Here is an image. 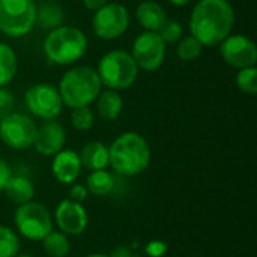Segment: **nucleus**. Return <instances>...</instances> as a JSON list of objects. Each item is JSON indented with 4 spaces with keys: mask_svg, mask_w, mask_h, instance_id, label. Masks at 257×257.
Returning <instances> with one entry per match:
<instances>
[{
    "mask_svg": "<svg viewBox=\"0 0 257 257\" xmlns=\"http://www.w3.org/2000/svg\"><path fill=\"white\" fill-rule=\"evenodd\" d=\"M14 224L21 236L38 242L53 230V217L42 203L32 200L17 208Z\"/></svg>",
    "mask_w": 257,
    "mask_h": 257,
    "instance_id": "0eeeda50",
    "label": "nucleus"
},
{
    "mask_svg": "<svg viewBox=\"0 0 257 257\" xmlns=\"http://www.w3.org/2000/svg\"><path fill=\"white\" fill-rule=\"evenodd\" d=\"M235 24V9L229 0H199L190 17V32L203 47L220 45Z\"/></svg>",
    "mask_w": 257,
    "mask_h": 257,
    "instance_id": "f257e3e1",
    "label": "nucleus"
},
{
    "mask_svg": "<svg viewBox=\"0 0 257 257\" xmlns=\"http://www.w3.org/2000/svg\"><path fill=\"white\" fill-rule=\"evenodd\" d=\"M178 47H176V54L181 60L184 62H193L197 57H200L202 51H203V45L202 42H199L194 36H185L181 38L178 41Z\"/></svg>",
    "mask_w": 257,
    "mask_h": 257,
    "instance_id": "b1692460",
    "label": "nucleus"
},
{
    "mask_svg": "<svg viewBox=\"0 0 257 257\" xmlns=\"http://www.w3.org/2000/svg\"><path fill=\"white\" fill-rule=\"evenodd\" d=\"M15 257H33V256H30V254H17Z\"/></svg>",
    "mask_w": 257,
    "mask_h": 257,
    "instance_id": "c9c22d12",
    "label": "nucleus"
},
{
    "mask_svg": "<svg viewBox=\"0 0 257 257\" xmlns=\"http://www.w3.org/2000/svg\"><path fill=\"white\" fill-rule=\"evenodd\" d=\"M157 33L161 36V39L166 44H175V42H178L182 38L184 27H182V24L178 20H169L167 18L166 23L161 26V29Z\"/></svg>",
    "mask_w": 257,
    "mask_h": 257,
    "instance_id": "cd10ccee",
    "label": "nucleus"
},
{
    "mask_svg": "<svg viewBox=\"0 0 257 257\" xmlns=\"http://www.w3.org/2000/svg\"><path fill=\"white\" fill-rule=\"evenodd\" d=\"M24 102L32 114L45 120L57 117L63 105L59 90L48 83H38L29 87L24 93Z\"/></svg>",
    "mask_w": 257,
    "mask_h": 257,
    "instance_id": "9d476101",
    "label": "nucleus"
},
{
    "mask_svg": "<svg viewBox=\"0 0 257 257\" xmlns=\"http://www.w3.org/2000/svg\"><path fill=\"white\" fill-rule=\"evenodd\" d=\"M63 9L57 3H42L36 6V23L44 29H56L63 24Z\"/></svg>",
    "mask_w": 257,
    "mask_h": 257,
    "instance_id": "412c9836",
    "label": "nucleus"
},
{
    "mask_svg": "<svg viewBox=\"0 0 257 257\" xmlns=\"http://www.w3.org/2000/svg\"><path fill=\"white\" fill-rule=\"evenodd\" d=\"M110 257H137V254H134L128 247L119 245L110 253Z\"/></svg>",
    "mask_w": 257,
    "mask_h": 257,
    "instance_id": "2f4dec72",
    "label": "nucleus"
},
{
    "mask_svg": "<svg viewBox=\"0 0 257 257\" xmlns=\"http://www.w3.org/2000/svg\"><path fill=\"white\" fill-rule=\"evenodd\" d=\"M17 54L8 45L0 42V87L11 83L17 74Z\"/></svg>",
    "mask_w": 257,
    "mask_h": 257,
    "instance_id": "4be33fe9",
    "label": "nucleus"
},
{
    "mask_svg": "<svg viewBox=\"0 0 257 257\" xmlns=\"http://www.w3.org/2000/svg\"><path fill=\"white\" fill-rule=\"evenodd\" d=\"M71 123L75 130L78 131H89L93 123H95V116L93 111L89 108V105L84 107H77L72 108L71 113Z\"/></svg>",
    "mask_w": 257,
    "mask_h": 257,
    "instance_id": "bb28decb",
    "label": "nucleus"
},
{
    "mask_svg": "<svg viewBox=\"0 0 257 257\" xmlns=\"http://www.w3.org/2000/svg\"><path fill=\"white\" fill-rule=\"evenodd\" d=\"M131 56L139 68L145 71H157L166 57V42L157 32L145 30L133 42Z\"/></svg>",
    "mask_w": 257,
    "mask_h": 257,
    "instance_id": "9b49d317",
    "label": "nucleus"
},
{
    "mask_svg": "<svg viewBox=\"0 0 257 257\" xmlns=\"http://www.w3.org/2000/svg\"><path fill=\"white\" fill-rule=\"evenodd\" d=\"M81 167L95 172L102 170L108 166V148L101 142L86 143L78 154Z\"/></svg>",
    "mask_w": 257,
    "mask_h": 257,
    "instance_id": "f3484780",
    "label": "nucleus"
},
{
    "mask_svg": "<svg viewBox=\"0 0 257 257\" xmlns=\"http://www.w3.org/2000/svg\"><path fill=\"white\" fill-rule=\"evenodd\" d=\"M236 86L241 92L254 95L257 92V68L256 66H248L239 69L236 75Z\"/></svg>",
    "mask_w": 257,
    "mask_h": 257,
    "instance_id": "a878e982",
    "label": "nucleus"
},
{
    "mask_svg": "<svg viewBox=\"0 0 257 257\" xmlns=\"http://www.w3.org/2000/svg\"><path fill=\"white\" fill-rule=\"evenodd\" d=\"M33 2H35V0H33Z\"/></svg>",
    "mask_w": 257,
    "mask_h": 257,
    "instance_id": "e433bc0d",
    "label": "nucleus"
},
{
    "mask_svg": "<svg viewBox=\"0 0 257 257\" xmlns=\"http://www.w3.org/2000/svg\"><path fill=\"white\" fill-rule=\"evenodd\" d=\"M87 50L86 35L71 26H59L47 35L44 41L45 57L56 65H71L81 59Z\"/></svg>",
    "mask_w": 257,
    "mask_h": 257,
    "instance_id": "20e7f679",
    "label": "nucleus"
},
{
    "mask_svg": "<svg viewBox=\"0 0 257 257\" xmlns=\"http://www.w3.org/2000/svg\"><path fill=\"white\" fill-rule=\"evenodd\" d=\"M220 53L224 62L236 69L254 66L257 62L256 44L244 35H229L220 44Z\"/></svg>",
    "mask_w": 257,
    "mask_h": 257,
    "instance_id": "f8f14e48",
    "label": "nucleus"
},
{
    "mask_svg": "<svg viewBox=\"0 0 257 257\" xmlns=\"http://www.w3.org/2000/svg\"><path fill=\"white\" fill-rule=\"evenodd\" d=\"M101 80L96 69L89 66H77L63 74L59 83L62 102L69 108L89 105L101 93Z\"/></svg>",
    "mask_w": 257,
    "mask_h": 257,
    "instance_id": "7ed1b4c3",
    "label": "nucleus"
},
{
    "mask_svg": "<svg viewBox=\"0 0 257 257\" xmlns=\"http://www.w3.org/2000/svg\"><path fill=\"white\" fill-rule=\"evenodd\" d=\"M54 221L62 233L78 236L87 229L89 217L83 203L65 199L57 205L54 211Z\"/></svg>",
    "mask_w": 257,
    "mask_h": 257,
    "instance_id": "ddd939ff",
    "label": "nucleus"
},
{
    "mask_svg": "<svg viewBox=\"0 0 257 257\" xmlns=\"http://www.w3.org/2000/svg\"><path fill=\"white\" fill-rule=\"evenodd\" d=\"M130 26L128 9L120 3H107L98 11L92 18V29L95 35L105 41H113L120 38Z\"/></svg>",
    "mask_w": 257,
    "mask_h": 257,
    "instance_id": "6e6552de",
    "label": "nucleus"
},
{
    "mask_svg": "<svg viewBox=\"0 0 257 257\" xmlns=\"http://www.w3.org/2000/svg\"><path fill=\"white\" fill-rule=\"evenodd\" d=\"M151 149L145 137L128 131L114 139L108 148V166L122 176H136L146 170Z\"/></svg>",
    "mask_w": 257,
    "mask_h": 257,
    "instance_id": "f03ea898",
    "label": "nucleus"
},
{
    "mask_svg": "<svg viewBox=\"0 0 257 257\" xmlns=\"http://www.w3.org/2000/svg\"><path fill=\"white\" fill-rule=\"evenodd\" d=\"M35 122L23 113H11L0 120V140L11 149L23 151L33 145Z\"/></svg>",
    "mask_w": 257,
    "mask_h": 257,
    "instance_id": "1a4fd4ad",
    "label": "nucleus"
},
{
    "mask_svg": "<svg viewBox=\"0 0 257 257\" xmlns=\"http://www.w3.org/2000/svg\"><path fill=\"white\" fill-rule=\"evenodd\" d=\"M14 108V95L6 89L0 87V120L12 113Z\"/></svg>",
    "mask_w": 257,
    "mask_h": 257,
    "instance_id": "c85d7f7f",
    "label": "nucleus"
},
{
    "mask_svg": "<svg viewBox=\"0 0 257 257\" xmlns=\"http://www.w3.org/2000/svg\"><path fill=\"white\" fill-rule=\"evenodd\" d=\"M41 242H42V248L45 254L50 257H66L71 250L69 239L62 232L51 230Z\"/></svg>",
    "mask_w": 257,
    "mask_h": 257,
    "instance_id": "5701e85b",
    "label": "nucleus"
},
{
    "mask_svg": "<svg viewBox=\"0 0 257 257\" xmlns=\"http://www.w3.org/2000/svg\"><path fill=\"white\" fill-rule=\"evenodd\" d=\"M65 140H66V133L63 126L59 122L50 119L36 128V134L32 146L36 149L38 154L44 157H53L63 149Z\"/></svg>",
    "mask_w": 257,
    "mask_h": 257,
    "instance_id": "4468645a",
    "label": "nucleus"
},
{
    "mask_svg": "<svg viewBox=\"0 0 257 257\" xmlns=\"http://www.w3.org/2000/svg\"><path fill=\"white\" fill-rule=\"evenodd\" d=\"M107 3H108V0H83V5L90 11H98L99 8H102Z\"/></svg>",
    "mask_w": 257,
    "mask_h": 257,
    "instance_id": "473e14b6",
    "label": "nucleus"
},
{
    "mask_svg": "<svg viewBox=\"0 0 257 257\" xmlns=\"http://www.w3.org/2000/svg\"><path fill=\"white\" fill-rule=\"evenodd\" d=\"M3 193L12 203L20 206V205H24V203L33 200L35 187H33L32 181L24 176H11L5 185Z\"/></svg>",
    "mask_w": 257,
    "mask_h": 257,
    "instance_id": "a211bd4d",
    "label": "nucleus"
},
{
    "mask_svg": "<svg viewBox=\"0 0 257 257\" xmlns=\"http://www.w3.org/2000/svg\"><path fill=\"white\" fill-rule=\"evenodd\" d=\"M87 194H89V191H87L86 185L75 184V185H72L71 190H69V200L77 202V203H83V202L87 199Z\"/></svg>",
    "mask_w": 257,
    "mask_h": 257,
    "instance_id": "c756f323",
    "label": "nucleus"
},
{
    "mask_svg": "<svg viewBox=\"0 0 257 257\" xmlns=\"http://www.w3.org/2000/svg\"><path fill=\"white\" fill-rule=\"evenodd\" d=\"M86 188L93 196L98 197L108 196L114 190V178L105 169L90 172V175L86 179Z\"/></svg>",
    "mask_w": 257,
    "mask_h": 257,
    "instance_id": "aec40b11",
    "label": "nucleus"
},
{
    "mask_svg": "<svg viewBox=\"0 0 257 257\" xmlns=\"http://www.w3.org/2000/svg\"><path fill=\"white\" fill-rule=\"evenodd\" d=\"M123 108V99L117 90H105L96 96V113L101 119L111 122L116 120Z\"/></svg>",
    "mask_w": 257,
    "mask_h": 257,
    "instance_id": "6ab92c4d",
    "label": "nucleus"
},
{
    "mask_svg": "<svg viewBox=\"0 0 257 257\" xmlns=\"http://www.w3.org/2000/svg\"><path fill=\"white\" fill-rule=\"evenodd\" d=\"M96 72L102 86L110 90H122L134 84L139 75V66L130 53L113 50L101 57Z\"/></svg>",
    "mask_w": 257,
    "mask_h": 257,
    "instance_id": "39448f33",
    "label": "nucleus"
},
{
    "mask_svg": "<svg viewBox=\"0 0 257 257\" xmlns=\"http://www.w3.org/2000/svg\"><path fill=\"white\" fill-rule=\"evenodd\" d=\"M20 251V238L15 230L0 226V257H15Z\"/></svg>",
    "mask_w": 257,
    "mask_h": 257,
    "instance_id": "393cba45",
    "label": "nucleus"
},
{
    "mask_svg": "<svg viewBox=\"0 0 257 257\" xmlns=\"http://www.w3.org/2000/svg\"><path fill=\"white\" fill-rule=\"evenodd\" d=\"M11 176H12V172H11L9 164L3 158H0V193L5 190V185H6V182L9 181Z\"/></svg>",
    "mask_w": 257,
    "mask_h": 257,
    "instance_id": "7c9ffc66",
    "label": "nucleus"
},
{
    "mask_svg": "<svg viewBox=\"0 0 257 257\" xmlns=\"http://www.w3.org/2000/svg\"><path fill=\"white\" fill-rule=\"evenodd\" d=\"M136 17L139 24L148 32H158L167 20L164 8L155 0H145L137 6Z\"/></svg>",
    "mask_w": 257,
    "mask_h": 257,
    "instance_id": "dca6fc26",
    "label": "nucleus"
},
{
    "mask_svg": "<svg viewBox=\"0 0 257 257\" xmlns=\"http://www.w3.org/2000/svg\"><path fill=\"white\" fill-rule=\"evenodd\" d=\"M53 157L54 158L51 163V173L54 179L63 185L74 184L83 169L78 154L72 149H62Z\"/></svg>",
    "mask_w": 257,
    "mask_h": 257,
    "instance_id": "2eb2a0df",
    "label": "nucleus"
},
{
    "mask_svg": "<svg viewBox=\"0 0 257 257\" xmlns=\"http://www.w3.org/2000/svg\"><path fill=\"white\" fill-rule=\"evenodd\" d=\"M36 24L33 0H0V32L11 38L27 35Z\"/></svg>",
    "mask_w": 257,
    "mask_h": 257,
    "instance_id": "423d86ee",
    "label": "nucleus"
},
{
    "mask_svg": "<svg viewBox=\"0 0 257 257\" xmlns=\"http://www.w3.org/2000/svg\"><path fill=\"white\" fill-rule=\"evenodd\" d=\"M169 3H172V5H175V6H185V5H188L191 0H167Z\"/></svg>",
    "mask_w": 257,
    "mask_h": 257,
    "instance_id": "72a5a7b5",
    "label": "nucleus"
},
{
    "mask_svg": "<svg viewBox=\"0 0 257 257\" xmlns=\"http://www.w3.org/2000/svg\"><path fill=\"white\" fill-rule=\"evenodd\" d=\"M84 257H110V254H102V253H92V254H87Z\"/></svg>",
    "mask_w": 257,
    "mask_h": 257,
    "instance_id": "f704fd0d",
    "label": "nucleus"
}]
</instances>
